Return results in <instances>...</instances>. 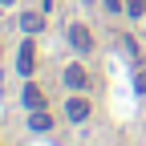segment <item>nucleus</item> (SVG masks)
<instances>
[{"label":"nucleus","mask_w":146,"mask_h":146,"mask_svg":"<svg viewBox=\"0 0 146 146\" xmlns=\"http://www.w3.org/2000/svg\"><path fill=\"white\" fill-rule=\"evenodd\" d=\"M33 61H36V49H33V41H25L21 53H16V73H21V77H29V73H33Z\"/></svg>","instance_id":"nucleus-1"},{"label":"nucleus","mask_w":146,"mask_h":146,"mask_svg":"<svg viewBox=\"0 0 146 146\" xmlns=\"http://www.w3.org/2000/svg\"><path fill=\"white\" fill-rule=\"evenodd\" d=\"M69 41H73V49H77V53H89V49H94V36H89L85 25H73V29H69Z\"/></svg>","instance_id":"nucleus-2"},{"label":"nucleus","mask_w":146,"mask_h":146,"mask_svg":"<svg viewBox=\"0 0 146 146\" xmlns=\"http://www.w3.org/2000/svg\"><path fill=\"white\" fill-rule=\"evenodd\" d=\"M65 85H69V89H85V85H89V73H85L81 65H69V69H65Z\"/></svg>","instance_id":"nucleus-3"},{"label":"nucleus","mask_w":146,"mask_h":146,"mask_svg":"<svg viewBox=\"0 0 146 146\" xmlns=\"http://www.w3.org/2000/svg\"><path fill=\"white\" fill-rule=\"evenodd\" d=\"M65 114H69V122H85V118H89V102H85V98H69Z\"/></svg>","instance_id":"nucleus-4"},{"label":"nucleus","mask_w":146,"mask_h":146,"mask_svg":"<svg viewBox=\"0 0 146 146\" xmlns=\"http://www.w3.org/2000/svg\"><path fill=\"white\" fill-rule=\"evenodd\" d=\"M25 106H29V110H41V106H45L41 85H25Z\"/></svg>","instance_id":"nucleus-5"},{"label":"nucleus","mask_w":146,"mask_h":146,"mask_svg":"<svg viewBox=\"0 0 146 146\" xmlns=\"http://www.w3.org/2000/svg\"><path fill=\"white\" fill-rule=\"evenodd\" d=\"M21 25H25V33H36V29H45V16H41V12H25Z\"/></svg>","instance_id":"nucleus-6"},{"label":"nucleus","mask_w":146,"mask_h":146,"mask_svg":"<svg viewBox=\"0 0 146 146\" xmlns=\"http://www.w3.org/2000/svg\"><path fill=\"white\" fill-rule=\"evenodd\" d=\"M29 126H33V130H45V134H49V130H53V118H49V114H41V110H36V114L29 118Z\"/></svg>","instance_id":"nucleus-7"},{"label":"nucleus","mask_w":146,"mask_h":146,"mask_svg":"<svg viewBox=\"0 0 146 146\" xmlns=\"http://www.w3.org/2000/svg\"><path fill=\"white\" fill-rule=\"evenodd\" d=\"M106 8H110V12H118V8H122V0H106Z\"/></svg>","instance_id":"nucleus-8"},{"label":"nucleus","mask_w":146,"mask_h":146,"mask_svg":"<svg viewBox=\"0 0 146 146\" xmlns=\"http://www.w3.org/2000/svg\"><path fill=\"white\" fill-rule=\"evenodd\" d=\"M138 89H142V94H146V69L138 73Z\"/></svg>","instance_id":"nucleus-9"},{"label":"nucleus","mask_w":146,"mask_h":146,"mask_svg":"<svg viewBox=\"0 0 146 146\" xmlns=\"http://www.w3.org/2000/svg\"><path fill=\"white\" fill-rule=\"evenodd\" d=\"M0 4H8V0H0Z\"/></svg>","instance_id":"nucleus-10"}]
</instances>
